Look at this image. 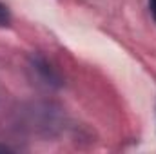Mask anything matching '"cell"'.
Listing matches in <instances>:
<instances>
[{
	"label": "cell",
	"mask_w": 156,
	"mask_h": 154,
	"mask_svg": "<svg viewBox=\"0 0 156 154\" xmlns=\"http://www.w3.org/2000/svg\"><path fill=\"white\" fill-rule=\"evenodd\" d=\"M9 22H11L9 9H7L4 4H0V27H5V26H9Z\"/></svg>",
	"instance_id": "cell-1"
},
{
	"label": "cell",
	"mask_w": 156,
	"mask_h": 154,
	"mask_svg": "<svg viewBox=\"0 0 156 154\" xmlns=\"http://www.w3.org/2000/svg\"><path fill=\"white\" fill-rule=\"evenodd\" d=\"M149 9H151V15L156 20V0H149Z\"/></svg>",
	"instance_id": "cell-2"
}]
</instances>
